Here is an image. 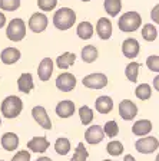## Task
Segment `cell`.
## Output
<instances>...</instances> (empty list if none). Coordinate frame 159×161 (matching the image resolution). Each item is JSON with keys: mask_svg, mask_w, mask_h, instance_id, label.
<instances>
[{"mask_svg": "<svg viewBox=\"0 0 159 161\" xmlns=\"http://www.w3.org/2000/svg\"><path fill=\"white\" fill-rule=\"evenodd\" d=\"M75 22H76V13H75V10H72L70 7H60L59 10L55 12L53 25H55L56 29L67 30L75 25Z\"/></svg>", "mask_w": 159, "mask_h": 161, "instance_id": "1", "label": "cell"}, {"mask_svg": "<svg viewBox=\"0 0 159 161\" xmlns=\"http://www.w3.org/2000/svg\"><path fill=\"white\" fill-rule=\"evenodd\" d=\"M142 25V17L138 12H126L119 17L118 22V27L120 32L125 33H130V32H136Z\"/></svg>", "mask_w": 159, "mask_h": 161, "instance_id": "2", "label": "cell"}, {"mask_svg": "<svg viewBox=\"0 0 159 161\" xmlns=\"http://www.w3.org/2000/svg\"><path fill=\"white\" fill-rule=\"evenodd\" d=\"M22 109H23V102L16 95H10V97L4 98L2 102V114L4 115V118L12 119V118L19 117Z\"/></svg>", "mask_w": 159, "mask_h": 161, "instance_id": "3", "label": "cell"}, {"mask_svg": "<svg viewBox=\"0 0 159 161\" xmlns=\"http://www.w3.org/2000/svg\"><path fill=\"white\" fill-rule=\"evenodd\" d=\"M6 36L12 42L23 40L24 36H26V23L23 22V19L16 17V19L10 20V23L7 25V29H6Z\"/></svg>", "mask_w": 159, "mask_h": 161, "instance_id": "4", "label": "cell"}, {"mask_svg": "<svg viewBox=\"0 0 159 161\" xmlns=\"http://www.w3.org/2000/svg\"><path fill=\"white\" fill-rule=\"evenodd\" d=\"M159 147V141L156 137H145V138H139L135 142V148L138 153L140 154H152L158 150Z\"/></svg>", "mask_w": 159, "mask_h": 161, "instance_id": "5", "label": "cell"}, {"mask_svg": "<svg viewBox=\"0 0 159 161\" xmlns=\"http://www.w3.org/2000/svg\"><path fill=\"white\" fill-rule=\"evenodd\" d=\"M82 84L89 89H102L108 85V76L105 74H90L83 78Z\"/></svg>", "mask_w": 159, "mask_h": 161, "instance_id": "6", "label": "cell"}, {"mask_svg": "<svg viewBox=\"0 0 159 161\" xmlns=\"http://www.w3.org/2000/svg\"><path fill=\"white\" fill-rule=\"evenodd\" d=\"M47 23H49V20H47V16L45 13H33L30 16L29 19V29L33 32V33H42L45 32L47 27Z\"/></svg>", "mask_w": 159, "mask_h": 161, "instance_id": "7", "label": "cell"}, {"mask_svg": "<svg viewBox=\"0 0 159 161\" xmlns=\"http://www.w3.org/2000/svg\"><path fill=\"white\" fill-rule=\"evenodd\" d=\"M76 86V78L70 72H63L56 78V88L62 92H70Z\"/></svg>", "mask_w": 159, "mask_h": 161, "instance_id": "8", "label": "cell"}, {"mask_svg": "<svg viewBox=\"0 0 159 161\" xmlns=\"http://www.w3.org/2000/svg\"><path fill=\"white\" fill-rule=\"evenodd\" d=\"M136 114H138V107L130 99H123L119 104V115L122 119L130 121L136 117Z\"/></svg>", "mask_w": 159, "mask_h": 161, "instance_id": "9", "label": "cell"}, {"mask_svg": "<svg viewBox=\"0 0 159 161\" xmlns=\"http://www.w3.org/2000/svg\"><path fill=\"white\" fill-rule=\"evenodd\" d=\"M32 115H33L34 121H36L42 128H45V130H52V121H50L49 115H47L46 109H45L43 107H39V105L34 107L33 109H32Z\"/></svg>", "mask_w": 159, "mask_h": 161, "instance_id": "10", "label": "cell"}, {"mask_svg": "<svg viewBox=\"0 0 159 161\" xmlns=\"http://www.w3.org/2000/svg\"><path fill=\"white\" fill-rule=\"evenodd\" d=\"M139 42L135 39V37H128V39L123 40L122 43V53L125 55L126 58L129 59H133V58L138 56L139 53Z\"/></svg>", "mask_w": 159, "mask_h": 161, "instance_id": "11", "label": "cell"}, {"mask_svg": "<svg viewBox=\"0 0 159 161\" xmlns=\"http://www.w3.org/2000/svg\"><path fill=\"white\" fill-rule=\"evenodd\" d=\"M103 137H105V134H103L102 127H99V125H92V127H89L86 130V132H85V140H86V142L87 144H92V145L102 142Z\"/></svg>", "mask_w": 159, "mask_h": 161, "instance_id": "12", "label": "cell"}, {"mask_svg": "<svg viewBox=\"0 0 159 161\" xmlns=\"http://www.w3.org/2000/svg\"><path fill=\"white\" fill-rule=\"evenodd\" d=\"M96 33L102 40H108L112 36V22L108 17H100L96 23Z\"/></svg>", "mask_w": 159, "mask_h": 161, "instance_id": "13", "label": "cell"}, {"mask_svg": "<svg viewBox=\"0 0 159 161\" xmlns=\"http://www.w3.org/2000/svg\"><path fill=\"white\" fill-rule=\"evenodd\" d=\"M53 74V60L50 58H43L42 62L39 64V68H37V75H39V79L46 82V80L50 79Z\"/></svg>", "mask_w": 159, "mask_h": 161, "instance_id": "14", "label": "cell"}, {"mask_svg": "<svg viewBox=\"0 0 159 161\" xmlns=\"http://www.w3.org/2000/svg\"><path fill=\"white\" fill-rule=\"evenodd\" d=\"M22 53H20V50L16 49V47H6V49L2 50V53H0V59L3 62L4 65H13L16 64L17 60L20 59Z\"/></svg>", "mask_w": 159, "mask_h": 161, "instance_id": "15", "label": "cell"}, {"mask_svg": "<svg viewBox=\"0 0 159 161\" xmlns=\"http://www.w3.org/2000/svg\"><path fill=\"white\" fill-rule=\"evenodd\" d=\"M56 114L60 118H70L75 114V104H73V101H69V99L60 101L56 107Z\"/></svg>", "mask_w": 159, "mask_h": 161, "instance_id": "16", "label": "cell"}, {"mask_svg": "<svg viewBox=\"0 0 159 161\" xmlns=\"http://www.w3.org/2000/svg\"><path fill=\"white\" fill-rule=\"evenodd\" d=\"M49 141L46 140V137H34L27 142V148L33 153H45L49 148Z\"/></svg>", "mask_w": 159, "mask_h": 161, "instance_id": "17", "label": "cell"}, {"mask_svg": "<svg viewBox=\"0 0 159 161\" xmlns=\"http://www.w3.org/2000/svg\"><path fill=\"white\" fill-rule=\"evenodd\" d=\"M95 108L99 114H109L110 111L113 109V99L110 97H106V95H102L96 99L95 102Z\"/></svg>", "mask_w": 159, "mask_h": 161, "instance_id": "18", "label": "cell"}, {"mask_svg": "<svg viewBox=\"0 0 159 161\" xmlns=\"http://www.w3.org/2000/svg\"><path fill=\"white\" fill-rule=\"evenodd\" d=\"M17 88H19L20 92L23 94H29L30 91L34 88V84H33V76L32 74H22L17 79Z\"/></svg>", "mask_w": 159, "mask_h": 161, "instance_id": "19", "label": "cell"}, {"mask_svg": "<svg viewBox=\"0 0 159 161\" xmlns=\"http://www.w3.org/2000/svg\"><path fill=\"white\" fill-rule=\"evenodd\" d=\"M152 131V122L149 119H139L136 121L132 127V132L138 137H143V135L149 134Z\"/></svg>", "mask_w": 159, "mask_h": 161, "instance_id": "20", "label": "cell"}, {"mask_svg": "<svg viewBox=\"0 0 159 161\" xmlns=\"http://www.w3.org/2000/svg\"><path fill=\"white\" fill-rule=\"evenodd\" d=\"M2 145L6 151H14L19 147V137L14 132H6L2 135Z\"/></svg>", "mask_w": 159, "mask_h": 161, "instance_id": "21", "label": "cell"}, {"mask_svg": "<svg viewBox=\"0 0 159 161\" xmlns=\"http://www.w3.org/2000/svg\"><path fill=\"white\" fill-rule=\"evenodd\" d=\"M75 60H76V55L72 53V52H65L56 59V65L59 69H67L75 64Z\"/></svg>", "mask_w": 159, "mask_h": 161, "instance_id": "22", "label": "cell"}, {"mask_svg": "<svg viewBox=\"0 0 159 161\" xmlns=\"http://www.w3.org/2000/svg\"><path fill=\"white\" fill-rule=\"evenodd\" d=\"M76 33L80 39L83 40H87L93 36V26L90 22H82V23L77 25V29H76Z\"/></svg>", "mask_w": 159, "mask_h": 161, "instance_id": "23", "label": "cell"}, {"mask_svg": "<svg viewBox=\"0 0 159 161\" xmlns=\"http://www.w3.org/2000/svg\"><path fill=\"white\" fill-rule=\"evenodd\" d=\"M103 6H105L106 13L109 16L115 17L119 14L120 9H122V0H105Z\"/></svg>", "mask_w": 159, "mask_h": 161, "instance_id": "24", "label": "cell"}, {"mask_svg": "<svg viewBox=\"0 0 159 161\" xmlns=\"http://www.w3.org/2000/svg\"><path fill=\"white\" fill-rule=\"evenodd\" d=\"M98 49L96 46H93V45H89V46H85L82 49V60L85 64H92L95 60L98 59Z\"/></svg>", "mask_w": 159, "mask_h": 161, "instance_id": "25", "label": "cell"}, {"mask_svg": "<svg viewBox=\"0 0 159 161\" xmlns=\"http://www.w3.org/2000/svg\"><path fill=\"white\" fill-rule=\"evenodd\" d=\"M55 150L59 155H66L70 151V141L65 137H60L55 142Z\"/></svg>", "mask_w": 159, "mask_h": 161, "instance_id": "26", "label": "cell"}, {"mask_svg": "<svg viewBox=\"0 0 159 161\" xmlns=\"http://www.w3.org/2000/svg\"><path fill=\"white\" fill-rule=\"evenodd\" d=\"M139 68H140V64L138 62H130L125 69V75L128 78V80L130 82H136L138 80V74H139Z\"/></svg>", "mask_w": 159, "mask_h": 161, "instance_id": "27", "label": "cell"}, {"mask_svg": "<svg viewBox=\"0 0 159 161\" xmlns=\"http://www.w3.org/2000/svg\"><path fill=\"white\" fill-rule=\"evenodd\" d=\"M142 37L146 42H153L158 37V29H156L153 25L148 23L142 27Z\"/></svg>", "mask_w": 159, "mask_h": 161, "instance_id": "28", "label": "cell"}, {"mask_svg": "<svg viewBox=\"0 0 159 161\" xmlns=\"http://www.w3.org/2000/svg\"><path fill=\"white\" fill-rule=\"evenodd\" d=\"M135 95L138 99L146 101L152 97V89H151V86L148 84H140V85H138V88H136Z\"/></svg>", "mask_w": 159, "mask_h": 161, "instance_id": "29", "label": "cell"}, {"mask_svg": "<svg viewBox=\"0 0 159 161\" xmlns=\"http://www.w3.org/2000/svg\"><path fill=\"white\" fill-rule=\"evenodd\" d=\"M79 117H80V122L83 125H89L93 121V111L89 107L83 105V107L79 108Z\"/></svg>", "mask_w": 159, "mask_h": 161, "instance_id": "30", "label": "cell"}, {"mask_svg": "<svg viewBox=\"0 0 159 161\" xmlns=\"http://www.w3.org/2000/svg\"><path fill=\"white\" fill-rule=\"evenodd\" d=\"M102 130H103V134H106L109 138H115L116 135L119 134V127L116 124V121H108Z\"/></svg>", "mask_w": 159, "mask_h": 161, "instance_id": "31", "label": "cell"}, {"mask_svg": "<svg viewBox=\"0 0 159 161\" xmlns=\"http://www.w3.org/2000/svg\"><path fill=\"white\" fill-rule=\"evenodd\" d=\"M106 151H108V154L116 157V155H120L123 153V145L119 141H110L109 144L106 145Z\"/></svg>", "mask_w": 159, "mask_h": 161, "instance_id": "32", "label": "cell"}, {"mask_svg": "<svg viewBox=\"0 0 159 161\" xmlns=\"http://www.w3.org/2000/svg\"><path fill=\"white\" fill-rule=\"evenodd\" d=\"M87 157H89V153L86 151V148H85V144L83 142H79L76 147V150H75V154H73L72 160H76V161H86Z\"/></svg>", "mask_w": 159, "mask_h": 161, "instance_id": "33", "label": "cell"}, {"mask_svg": "<svg viewBox=\"0 0 159 161\" xmlns=\"http://www.w3.org/2000/svg\"><path fill=\"white\" fill-rule=\"evenodd\" d=\"M20 7V0H0V9L4 12H14Z\"/></svg>", "mask_w": 159, "mask_h": 161, "instance_id": "34", "label": "cell"}, {"mask_svg": "<svg viewBox=\"0 0 159 161\" xmlns=\"http://www.w3.org/2000/svg\"><path fill=\"white\" fill-rule=\"evenodd\" d=\"M57 0H37V6L43 12H50L56 7Z\"/></svg>", "mask_w": 159, "mask_h": 161, "instance_id": "35", "label": "cell"}, {"mask_svg": "<svg viewBox=\"0 0 159 161\" xmlns=\"http://www.w3.org/2000/svg\"><path fill=\"white\" fill-rule=\"evenodd\" d=\"M146 65L152 72H159V56L158 55H151L146 59Z\"/></svg>", "mask_w": 159, "mask_h": 161, "instance_id": "36", "label": "cell"}, {"mask_svg": "<svg viewBox=\"0 0 159 161\" xmlns=\"http://www.w3.org/2000/svg\"><path fill=\"white\" fill-rule=\"evenodd\" d=\"M12 161H30V153L27 150L17 151L16 155L12 158Z\"/></svg>", "mask_w": 159, "mask_h": 161, "instance_id": "37", "label": "cell"}, {"mask_svg": "<svg viewBox=\"0 0 159 161\" xmlns=\"http://www.w3.org/2000/svg\"><path fill=\"white\" fill-rule=\"evenodd\" d=\"M158 12H159V4H155V7L152 9V13H151V16H152V19H153V22H155V23H158V22H159Z\"/></svg>", "mask_w": 159, "mask_h": 161, "instance_id": "38", "label": "cell"}, {"mask_svg": "<svg viewBox=\"0 0 159 161\" xmlns=\"http://www.w3.org/2000/svg\"><path fill=\"white\" fill-rule=\"evenodd\" d=\"M4 23H6V16H4V14L0 12V29L4 26Z\"/></svg>", "mask_w": 159, "mask_h": 161, "instance_id": "39", "label": "cell"}, {"mask_svg": "<svg viewBox=\"0 0 159 161\" xmlns=\"http://www.w3.org/2000/svg\"><path fill=\"white\" fill-rule=\"evenodd\" d=\"M123 161H136V160H135V157H133V155L128 154V155H125V158H123Z\"/></svg>", "mask_w": 159, "mask_h": 161, "instance_id": "40", "label": "cell"}, {"mask_svg": "<svg viewBox=\"0 0 159 161\" xmlns=\"http://www.w3.org/2000/svg\"><path fill=\"white\" fill-rule=\"evenodd\" d=\"M36 161H52V160H50L49 157H40V158H37Z\"/></svg>", "mask_w": 159, "mask_h": 161, "instance_id": "41", "label": "cell"}, {"mask_svg": "<svg viewBox=\"0 0 159 161\" xmlns=\"http://www.w3.org/2000/svg\"><path fill=\"white\" fill-rule=\"evenodd\" d=\"M158 80H159V76H156V78H155V80H153V84H155V89H156V91L159 89V86H158Z\"/></svg>", "mask_w": 159, "mask_h": 161, "instance_id": "42", "label": "cell"}, {"mask_svg": "<svg viewBox=\"0 0 159 161\" xmlns=\"http://www.w3.org/2000/svg\"><path fill=\"white\" fill-rule=\"evenodd\" d=\"M82 2H90V0H82Z\"/></svg>", "mask_w": 159, "mask_h": 161, "instance_id": "43", "label": "cell"}, {"mask_svg": "<svg viewBox=\"0 0 159 161\" xmlns=\"http://www.w3.org/2000/svg\"><path fill=\"white\" fill-rule=\"evenodd\" d=\"M0 125H2V118H0Z\"/></svg>", "mask_w": 159, "mask_h": 161, "instance_id": "44", "label": "cell"}, {"mask_svg": "<svg viewBox=\"0 0 159 161\" xmlns=\"http://www.w3.org/2000/svg\"><path fill=\"white\" fill-rule=\"evenodd\" d=\"M103 161H112V160H103Z\"/></svg>", "mask_w": 159, "mask_h": 161, "instance_id": "45", "label": "cell"}, {"mask_svg": "<svg viewBox=\"0 0 159 161\" xmlns=\"http://www.w3.org/2000/svg\"><path fill=\"white\" fill-rule=\"evenodd\" d=\"M70 161H76V160H70Z\"/></svg>", "mask_w": 159, "mask_h": 161, "instance_id": "46", "label": "cell"}, {"mask_svg": "<svg viewBox=\"0 0 159 161\" xmlns=\"http://www.w3.org/2000/svg\"><path fill=\"white\" fill-rule=\"evenodd\" d=\"M0 161H3V160H0Z\"/></svg>", "mask_w": 159, "mask_h": 161, "instance_id": "47", "label": "cell"}]
</instances>
